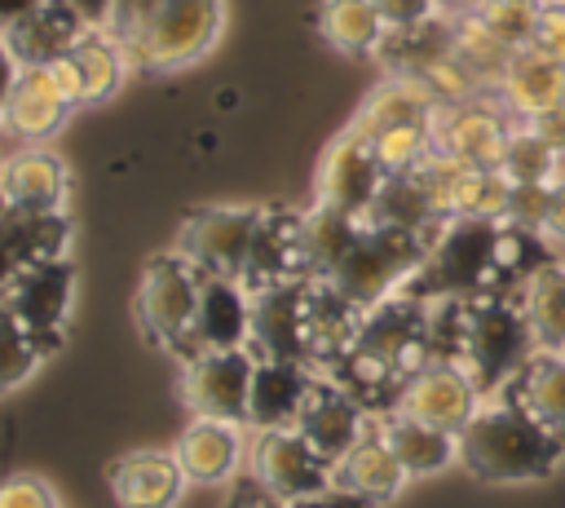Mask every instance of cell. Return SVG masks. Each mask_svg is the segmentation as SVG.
<instances>
[{"mask_svg": "<svg viewBox=\"0 0 565 508\" xmlns=\"http://www.w3.org/2000/svg\"><path fill=\"white\" fill-rule=\"evenodd\" d=\"M433 358L455 362L481 398H494L534 353V336L516 292H477L428 300Z\"/></svg>", "mask_w": 565, "mask_h": 508, "instance_id": "6da1fadb", "label": "cell"}, {"mask_svg": "<svg viewBox=\"0 0 565 508\" xmlns=\"http://www.w3.org/2000/svg\"><path fill=\"white\" fill-rule=\"evenodd\" d=\"M428 362H433L428 300L397 292L362 309L353 345L327 367V375L340 380L371 415H384L397 406L406 380L424 371Z\"/></svg>", "mask_w": 565, "mask_h": 508, "instance_id": "7a4b0ae2", "label": "cell"}, {"mask_svg": "<svg viewBox=\"0 0 565 508\" xmlns=\"http://www.w3.org/2000/svg\"><path fill=\"white\" fill-rule=\"evenodd\" d=\"M561 459H565V442L552 437L530 411H521L503 393L486 398L459 433V464L490 486L543 481L561 468Z\"/></svg>", "mask_w": 565, "mask_h": 508, "instance_id": "3957f363", "label": "cell"}, {"mask_svg": "<svg viewBox=\"0 0 565 508\" xmlns=\"http://www.w3.org/2000/svg\"><path fill=\"white\" fill-rule=\"evenodd\" d=\"M437 230H402V225L362 216L358 230L349 234V243L340 247V256L322 269V283L335 287L358 309H371L411 283V274L424 265Z\"/></svg>", "mask_w": 565, "mask_h": 508, "instance_id": "277c9868", "label": "cell"}, {"mask_svg": "<svg viewBox=\"0 0 565 508\" xmlns=\"http://www.w3.org/2000/svg\"><path fill=\"white\" fill-rule=\"evenodd\" d=\"M494 239H499V221H477V216L441 221L424 265L411 274V283L402 292L419 296V300L503 292L499 269H494Z\"/></svg>", "mask_w": 565, "mask_h": 508, "instance_id": "5b68a950", "label": "cell"}, {"mask_svg": "<svg viewBox=\"0 0 565 508\" xmlns=\"http://www.w3.org/2000/svg\"><path fill=\"white\" fill-rule=\"evenodd\" d=\"M225 31V0H159L119 44L141 71H185Z\"/></svg>", "mask_w": 565, "mask_h": 508, "instance_id": "8992f818", "label": "cell"}, {"mask_svg": "<svg viewBox=\"0 0 565 508\" xmlns=\"http://www.w3.org/2000/svg\"><path fill=\"white\" fill-rule=\"evenodd\" d=\"M199 287H203V269H194L181 252H163L146 265L141 292H137V322L146 340L181 362L194 353Z\"/></svg>", "mask_w": 565, "mask_h": 508, "instance_id": "52a82bcc", "label": "cell"}, {"mask_svg": "<svg viewBox=\"0 0 565 508\" xmlns=\"http://www.w3.org/2000/svg\"><path fill=\"white\" fill-rule=\"evenodd\" d=\"M252 477L278 499H313L335 490V464L300 428H256Z\"/></svg>", "mask_w": 565, "mask_h": 508, "instance_id": "ba28073f", "label": "cell"}, {"mask_svg": "<svg viewBox=\"0 0 565 508\" xmlns=\"http://www.w3.org/2000/svg\"><path fill=\"white\" fill-rule=\"evenodd\" d=\"M71 292H75V265H71V256H62V261H44V265H22L0 305L26 327V336L40 345V353L53 358L66 340Z\"/></svg>", "mask_w": 565, "mask_h": 508, "instance_id": "9c48e42d", "label": "cell"}, {"mask_svg": "<svg viewBox=\"0 0 565 508\" xmlns=\"http://www.w3.org/2000/svg\"><path fill=\"white\" fill-rule=\"evenodd\" d=\"M512 137V115L494 97H468L437 106L433 115V150L468 163V168H503Z\"/></svg>", "mask_w": 565, "mask_h": 508, "instance_id": "30bf717a", "label": "cell"}, {"mask_svg": "<svg viewBox=\"0 0 565 508\" xmlns=\"http://www.w3.org/2000/svg\"><path fill=\"white\" fill-rule=\"evenodd\" d=\"M256 221H260V208H234V203L199 208L185 216L177 234V252L203 274L238 278L256 239Z\"/></svg>", "mask_w": 565, "mask_h": 508, "instance_id": "8fae6325", "label": "cell"}, {"mask_svg": "<svg viewBox=\"0 0 565 508\" xmlns=\"http://www.w3.org/2000/svg\"><path fill=\"white\" fill-rule=\"evenodd\" d=\"M252 349H199L181 362V393L194 415L247 424V389H252Z\"/></svg>", "mask_w": 565, "mask_h": 508, "instance_id": "7c38bea8", "label": "cell"}, {"mask_svg": "<svg viewBox=\"0 0 565 508\" xmlns=\"http://www.w3.org/2000/svg\"><path fill=\"white\" fill-rule=\"evenodd\" d=\"M309 274V247H305V212L296 208H260L256 221V239L247 252V265L238 274V283L247 292H265V287H282V283H305Z\"/></svg>", "mask_w": 565, "mask_h": 508, "instance_id": "4fadbf2b", "label": "cell"}, {"mask_svg": "<svg viewBox=\"0 0 565 508\" xmlns=\"http://www.w3.org/2000/svg\"><path fill=\"white\" fill-rule=\"evenodd\" d=\"M384 181H388V172H384L375 146L362 133L344 128L318 163V203H331L349 216H371Z\"/></svg>", "mask_w": 565, "mask_h": 508, "instance_id": "5bb4252c", "label": "cell"}, {"mask_svg": "<svg viewBox=\"0 0 565 508\" xmlns=\"http://www.w3.org/2000/svg\"><path fill=\"white\" fill-rule=\"evenodd\" d=\"M309 283L313 278L252 292V358H282L309 367Z\"/></svg>", "mask_w": 565, "mask_h": 508, "instance_id": "9a60e30c", "label": "cell"}, {"mask_svg": "<svg viewBox=\"0 0 565 508\" xmlns=\"http://www.w3.org/2000/svg\"><path fill=\"white\" fill-rule=\"evenodd\" d=\"M371 424H375V415L340 380H331L327 371H318L313 384H309V398L300 406V420L291 428H300L331 464H340L371 433Z\"/></svg>", "mask_w": 565, "mask_h": 508, "instance_id": "2e32d148", "label": "cell"}, {"mask_svg": "<svg viewBox=\"0 0 565 508\" xmlns=\"http://www.w3.org/2000/svg\"><path fill=\"white\" fill-rule=\"evenodd\" d=\"M481 389L455 367V362H441L433 358L424 371H415L397 398L393 411L411 415V420H424L433 428H446V433H463V424L477 415L481 406Z\"/></svg>", "mask_w": 565, "mask_h": 508, "instance_id": "e0dca14e", "label": "cell"}, {"mask_svg": "<svg viewBox=\"0 0 565 508\" xmlns=\"http://www.w3.org/2000/svg\"><path fill=\"white\" fill-rule=\"evenodd\" d=\"M119 508H177L185 490V468L177 451H128L106 468Z\"/></svg>", "mask_w": 565, "mask_h": 508, "instance_id": "ac0fdd59", "label": "cell"}, {"mask_svg": "<svg viewBox=\"0 0 565 508\" xmlns=\"http://www.w3.org/2000/svg\"><path fill=\"white\" fill-rule=\"evenodd\" d=\"M313 367L282 362V358H256L252 389H247V424L252 428H291L300 420V406L313 384Z\"/></svg>", "mask_w": 565, "mask_h": 508, "instance_id": "d6986e66", "label": "cell"}, {"mask_svg": "<svg viewBox=\"0 0 565 508\" xmlns=\"http://www.w3.org/2000/svg\"><path fill=\"white\" fill-rule=\"evenodd\" d=\"M490 93L516 124H525V119L565 102V66H556L539 49H516Z\"/></svg>", "mask_w": 565, "mask_h": 508, "instance_id": "ffe728a7", "label": "cell"}, {"mask_svg": "<svg viewBox=\"0 0 565 508\" xmlns=\"http://www.w3.org/2000/svg\"><path fill=\"white\" fill-rule=\"evenodd\" d=\"M84 31H93V27L66 0H40L22 22H13L0 35H4V44L13 49V57L22 66H49L53 57L71 53L84 40Z\"/></svg>", "mask_w": 565, "mask_h": 508, "instance_id": "44dd1931", "label": "cell"}, {"mask_svg": "<svg viewBox=\"0 0 565 508\" xmlns=\"http://www.w3.org/2000/svg\"><path fill=\"white\" fill-rule=\"evenodd\" d=\"M252 292L238 278L203 274L199 314H194V353L199 349H247Z\"/></svg>", "mask_w": 565, "mask_h": 508, "instance_id": "7402d4cb", "label": "cell"}, {"mask_svg": "<svg viewBox=\"0 0 565 508\" xmlns=\"http://www.w3.org/2000/svg\"><path fill=\"white\" fill-rule=\"evenodd\" d=\"M66 115H71V102L57 88L53 71L49 66H22V75L13 84V97L4 106V128L18 141L40 146V141H49L66 124Z\"/></svg>", "mask_w": 565, "mask_h": 508, "instance_id": "603a6c76", "label": "cell"}, {"mask_svg": "<svg viewBox=\"0 0 565 508\" xmlns=\"http://www.w3.org/2000/svg\"><path fill=\"white\" fill-rule=\"evenodd\" d=\"M177 459H181V468H185L190 481L216 486V481L234 477V468L243 459V428L234 420L194 415L185 424V433L177 437Z\"/></svg>", "mask_w": 565, "mask_h": 508, "instance_id": "cb8c5ba5", "label": "cell"}, {"mask_svg": "<svg viewBox=\"0 0 565 508\" xmlns=\"http://www.w3.org/2000/svg\"><path fill=\"white\" fill-rule=\"evenodd\" d=\"M66 163L53 150H22L9 163H0V199L9 208H26V212H62L66 203Z\"/></svg>", "mask_w": 565, "mask_h": 508, "instance_id": "d4e9b609", "label": "cell"}, {"mask_svg": "<svg viewBox=\"0 0 565 508\" xmlns=\"http://www.w3.org/2000/svg\"><path fill=\"white\" fill-rule=\"evenodd\" d=\"M499 393L512 398L521 411H530L552 437L565 442V353L534 349Z\"/></svg>", "mask_w": 565, "mask_h": 508, "instance_id": "484cf974", "label": "cell"}, {"mask_svg": "<svg viewBox=\"0 0 565 508\" xmlns=\"http://www.w3.org/2000/svg\"><path fill=\"white\" fill-rule=\"evenodd\" d=\"M411 481V473L402 468V459L393 455V446L384 442L380 424H371V433L335 464V486L340 490H353L371 504H388L402 495V486Z\"/></svg>", "mask_w": 565, "mask_h": 508, "instance_id": "4316f807", "label": "cell"}, {"mask_svg": "<svg viewBox=\"0 0 565 508\" xmlns=\"http://www.w3.org/2000/svg\"><path fill=\"white\" fill-rule=\"evenodd\" d=\"M375 424L411 477H433L459 459V433L433 428V424L411 420L402 411H384V415H375Z\"/></svg>", "mask_w": 565, "mask_h": 508, "instance_id": "83f0119b", "label": "cell"}, {"mask_svg": "<svg viewBox=\"0 0 565 508\" xmlns=\"http://www.w3.org/2000/svg\"><path fill=\"white\" fill-rule=\"evenodd\" d=\"M437 115V97L419 75H388L380 88H371V97L358 106L353 115V133H362L366 141L393 124H415V119H433Z\"/></svg>", "mask_w": 565, "mask_h": 508, "instance_id": "f1b7e54d", "label": "cell"}, {"mask_svg": "<svg viewBox=\"0 0 565 508\" xmlns=\"http://www.w3.org/2000/svg\"><path fill=\"white\" fill-rule=\"evenodd\" d=\"M318 35L349 57H375L388 22L380 18L375 0H322L318 4Z\"/></svg>", "mask_w": 565, "mask_h": 508, "instance_id": "f546056e", "label": "cell"}, {"mask_svg": "<svg viewBox=\"0 0 565 508\" xmlns=\"http://www.w3.org/2000/svg\"><path fill=\"white\" fill-rule=\"evenodd\" d=\"M516 296H521V309H525L534 349L561 353V349H565V261L539 265V269L516 287Z\"/></svg>", "mask_w": 565, "mask_h": 508, "instance_id": "4dcf8cb0", "label": "cell"}, {"mask_svg": "<svg viewBox=\"0 0 565 508\" xmlns=\"http://www.w3.org/2000/svg\"><path fill=\"white\" fill-rule=\"evenodd\" d=\"M0 225H4V239L18 256V265H44V261H62L71 252L66 212H26V208H9L0 199Z\"/></svg>", "mask_w": 565, "mask_h": 508, "instance_id": "1f68e13d", "label": "cell"}, {"mask_svg": "<svg viewBox=\"0 0 565 508\" xmlns=\"http://www.w3.org/2000/svg\"><path fill=\"white\" fill-rule=\"evenodd\" d=\"M71 57H75V66H79L84 106H88V102H106V97H115L119 84H124V75H128V66H132L128 49H124L106 27L84 31V40L71 49Z\"/></svg>", "mask_w": 565, "mask_h": 508, "instance_id": "d6a6232c", "label": "cell"}, {"mask_svg": "<svg viewBox=\"0 0 565 508\" xmlns=\"http://www.w3.org/2000/svg\"><path fill=\"white\" fill-rule=\"evenodd\" d=\"M450 49H455V57H459L486 88L499 84L503 66H508L512 53H516V49H508L477 13H450Z\"/></svg>", "mask_w": 565, "mask_h": 508, "instance_id": "836d02e7", "label": "cell"}, {"mask_svg": "<svg viewBox=\"0 0 565 508\" xmlns=\"http://www.w3.org/2000/svg\"><path fill=\"white\" fill-rule=\"evenodd\" d=\"M561 150L552 141H543L530 124H512L508 137V155H503V172L521 186H556L561 181Z\"/></svg>", "mask_w": 565, "mask_h": 508, "instance_id": "e575fe53", "label": "cell"}, {"mask_svg": "<svg viewBox=\"0 0 565 508\" xmlns=\"http://www.w3.org/2000/svg\"><path fill=\"white\" fill-rule=\"evenodd\" d=\"M384 172H411L433 155V119H415V124H393L384 133L371 137Z\"/></svg>", "mask_w": 565, "mask_h": 508, "instance_id": "d590c367", "label": "cell"}, {"mask_svg": "<svg viewBox=\"0 0 565 508\" xmlns=\"http://www.w3.org/2000/svg\"><path fill=\"white\" fill-rule=\"evenodd\" d=\"M40 362H44L40 345H35V340L26 336V327L0 305V393L18 389Z\"/></svg>", "mask_w": 565, "mask_h": 508, "instance_id": "8d00e7d4", "label": "cell"}, {"mask_svg": "<svg viewBox=\"0 0 565 508\" xmlns=\"http://www.w3.org/2000/svg\"><path fill=\"white\" fill-rule=\"evenodd\" d=\"M539 9H543V0H481V9H472V13H477L508 49H530Z\"/></svg>", "mask_w": 565, "mask_h": 508, "instance_id": "74e56055", "label": "cell"}, {"mask_svg": "<svg viewBox=\"0 0 565 508\" xmlns=\"http://www.w3.org/2000/svg\"><path fill=\"white\" fill-rule=\"evenodd\" d=\"M230 508H375L371 499H362V495H353V490H327V495H313V499H278V495H269L256 477H247L238 490H234V499H230Z\"/></svg>", "mask_w": 565, "mask_h": 508, "instance_id": "f35d334b", "label": "cell"}, {"mask_svg": "<svg viewBox=\"0 0 565 508\" xmlns=\"http://www.w3.org/2000/svg\"><path fill=\"white\" fill-rule=\"evenodd\" d=\"M0 508H62L57 490L35 473H13L0 481Z\"/></svg>", "mask_w": 565, "mask_h": 508, "instance_id": "ab89813d", "label": "cell"}, {"mask_svg": "<svg viewBox=\"0 0 565 508\" xmlns=\"http://www.w3.org/2000/svg\"><path fill=\"white\" fill-rule=\"evenodd\" d=\"M530 49H539L543 57H552L556 66H565V0H543Z\"/></svg>", "mask_w": 565, "mask_h": 508, "instance_id": "60d3db41", "label": "cell"}, {"mask_svg": "<svg viewBox=\"0 0 565 508\" xmlns=\"http://www.w3.org/2000/svg\"><path fill=\"white\" fill-rule=\"evenodd\" d=\"M547 194H552V186H521V181H512V199H508V216H503V221H512V225H525V230H539V234H543Z\"/></svg>", "mask_w": 565, "mask_h": 508, "instance_id": "b9f144b4", "label": "cell"}, {"mask_svg": "<svg viewBox=\"0 0 565 508\" xmlns=\"http://www.w3.org/2000/svg\"><path fill=\"white\" fill-rule=\"evenodd\" d=\"M375 9H380V18L388 22V31L419 27V22H428V18H437V13H441V4H437V0H375Z\"/></svg>", "mask_w": 565, "mask_h": 508, "instance_id": "7bdbcfd3", "label": "cell"}, {"mask_svg": "<svg viewBox=\"0 0 565 508\" xmlns=\"http://www.w3.org/2000/svg\"><path fill=\"white\" fill-rule=\"evenodd\" d=\"M154 4H159V0H110V22H106V31H110L115 40H124Z\"/></svg>", "mask_w": 565, "mask_h": 508, "instance_id": "ee69618b", "label": "cell"}, {"mask_svg": "<svg viewBox=\"0 0 565 508\" xmlns=\"http://www.w3.org/2000/svg\"><path fill=\"white\" fill-rule=\"evenodd\" d=\"M543 239H547V243H556V247H565V177H561V181L552 186V194H547Z\"/></svg>", "mask_w": 565, "mask_h": 508, "instance_id": "f6af8a7d", "label": "cell"}, {"mask_svg": "<svg viewBox=\"0 0 565 508\" xmlns=\"http://www.w3.org/2000/svg\"><path fill=\"white\" fill-rule=\"evenodd\" d=\"M49 71H53L57 88L66 93V102H71V106H84V84H79V66H75V57H71V53H62V57H53V62H49Z\"/></svg>", "mask_w": 565, "mask_h": 508, "instance_id": "bcb514c9", "label": "cell"}, {"mask_svg": "<svg viewBox=\"0 0 565 508\" xmlns=\"http://www.w3.org/2000/svg\"><path fill=\"white\" fill-rule=\"evenodd\" d=\"M543 141H552L561 155H565V102L561 106H552V110H543V115H534V119H525Z\"/></svg>", "mask_w": 565, "mask_h": 508, "instance_id": "7dc6e473", "label": "cell"}, {"mask_svg": "<svg viewBox=\"0 0 565 508\" xmlns=\"http://www.w3.org/2000/svg\"><path fill=\"white\" fill-rule=\"evenodd\" d=\"M18 75H22V62L13 57V49H9L4 35H0V124H4V106H9V97H13Z\"/></svg>", "mask_w": 565, "mask_h": 508, "instance_id": "c3c4849f", "label": "cell"}, {"mask_svg": "<svg viewBox=\"0 0 565 508\" xmlns=\"http://www.w3.org/2000/svg\"><path fill=\"white\" fill-rule=\"evenodd\" d=\"M18 256H13V247H9V239H4V225H0V300L9 296V287H13V278H18Z\"/></svg>", "mask_w": 565, "mask_h": 508, "instance_id": "681fc988", "label": "cell"}, {"mask_svg": "<svg viewBox=\"0 0 565 508\" xmlns=\"http://www.w3.org/2000/svg\"><path fill=\"white\" fill-rule=\"evenodd\" d=\"M88 27H106L110 22V0H66Z\"/></svg>", "mask_w": 565, "mask_h": 508, "instance_id": "f907efd6", "label": "cell"}, {"mask_svg": "<svg viewBox=\"0 0 565 508\" xmlns=\"http://www.w3.org/2000/svg\"><path fill=\"white\" fill-rule=\"evenodd\" d=\"M40 0H0V31H9L13 22H22Z\"/></svg>", "mask_w": 565, "mask_h": 508, "instance_id": "816d5d0a", "label": "cell"}, {"mask_svg": "<svg viewBox=\"0 0 565 508\" xmlns=\"http://www.w3.org/2000/svg\"><path fill=\"white\" fill-rule=\"evenodd\" d=\"M441 4V13H472V9H481V0H437Z\"/></svg>", "mask_w": 565, "mask_h": 508, "instance_id": "f5cc1de1", "label": "cell"}, {"mask_svg": "<svg viewBox=\"0 0 565 508\" xmlns=\"http://www.w3.org/2000/svg\"><path fill=\"white\" fill-rule=\"evenodd\" d=\"M561 353H565V349H561Z\"/></svg>", "mask_w": 565, "mask_h": 508, "instance_id": "db71d44e", "label": "cell"}]
</instances>
